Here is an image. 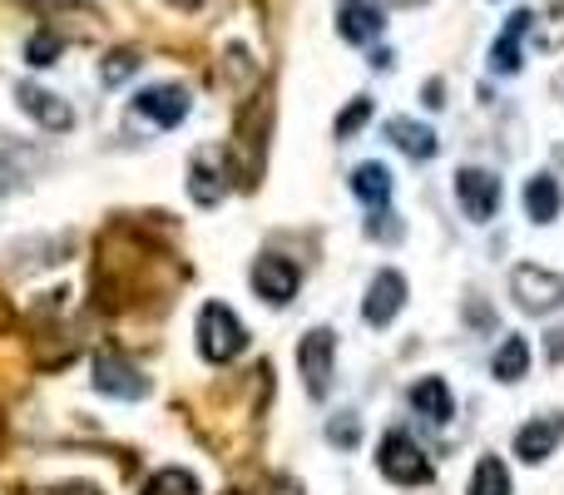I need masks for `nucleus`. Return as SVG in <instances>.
I'll return each mask as SVG.
<instances>
[{
	"instance_id": "obj_11",
	"label": "nucleus",
	"mask_w": 564,
	"mask_h": 495,
	"mask_svg": "<svg viewBox=\"0 0 564 495\" xmlns=\"http://www.w3.org/2000/svg\"><path fill=\"white\" fill-rule=\"evenodd\" d=\"M560 441H564V417L560 411L555 417H535V421H525V427L516 431V456L535 466V461H545Z\"/></svg>"
},
{
	"instance_id": "obj_13",
	"label": "nucleus",
	"mask_w": 564,
	"mask_h": 495,
	"mask_svg": "<svg viewBox=\"0 0 564 495\" xmlns=\"http://www.w3.org/2000/svg\"><path fill=\"white\" fill-rule=\"evenodd\" d=\"M535 25V10H516V15L506 20V30H500V40L490 45V69L496 75H516L520 69V35Z\"/></svg>"
},
{
	"instance_id": "obj_7",
	"label": "nucleus",
	"mask_w": 564,
	"mask_h": 495,
	"mask_svg": "<svg viewBox=\"0 0 564 495\" xmlns=\"http://www.w3.org/2000/svg\"><path fill=\"white\" fill-rule=\"evenodd\" d=\"M401 308H406V278H401V272H391V268H381L377 278H371V288H367L361 318H367L371 327H387Z\"/></svg>"
},
{
	"instance_id": "obj_28",
	"label": "nucleus",
	"mask_w": 564,
	"mask_h": 495,
	"mask_svg": "<svg viewBox=\"0 0 564 495\" xmlns=\"http://www.w3.org/2000/svg\"><path fill=\"white\" fill-rule=\"evenodd\" d=\"M426 105H431V109H441V105H446V99H441V85H436V79H431V85H426Z\"/></svg>"
},
{
	"instance_id": "obj_29",
	"label": "nucleus",
	"mask_w": 564,
	"mask_h": 495,
	"mask_svg": "<svg viewBox=\"0 0 564 495\" xmlns=\"http://www.w3.org/2000/svg\"><path fill=\"white\" fill-rule=\"evenodd\" d=\"M169 6H174V10H198L204 0H169Z\"/></svg>"
},
{
	"instance_id": "obj_27",
	"label": "nucleus",
	"mask_w": 564,
	"mask_h": 495,
	"mask_svg": "<svg viewBox=\"0 0 564 495\" xmlns=\"http://www.w3.org/2000/svg\"><path fill=\"white\" fill-rule=\"evenodd\" d=\"M545 352H550V362H564V327H560V332H550Z\"/></svg>"
},
{
	"instance_id": "obj_18",
	"label": "nucleus",
	"mask_w": 564,
	"mask_h": 495,
	"mask_svg": "<svg viewBox=\"0 0 564 495\" xmlns=\"http://www.w3.org/2000/svg\"><path fill=\"white\" fill-rule=\"evenodd\" d=\"M188 194H194L198 208H214L218 198H224V174H214L208 154H198L194 164H188Z\"/></svg>"
},
{
	"instance_id": "obj_19",
	"label": "nucleus",
	"mask_w": 564,
	"mask_h": 495,
	"mask_svg": "<svg viewBox=\"0 0 564 495\" xmlns=\"http://www.w3.org/2000/svg\"><path fill=\"white\" fill-rule=\"evenodd\" d=\"M530 367V342L525 337H506L496 352V362H490V372H496V381H520Z\"/></svg>"
},
{
	"instance_id": "obj_5",
	"label": "nucleus",
	"mask_w": 564,
	"mask_h": 495,
	"mask_svg": "<svg viewBox=\"0 0 564 495\" xmlns=\"http://www.w3.org/2000/svg\"><path fill=\"white\" fill-rule=\"evenodd\" d=\"M456 204L466 208L470 224H486L500 208V179L490 169H460L456 174Z\"/></svg>"
},
{
	"instance_id": "obj_25",
	"label": "nucleus",
	"mask_w": 564,
	"mask_h": 495,
	"mask_svg": "<svg viewBox=\"0 0 564 495\" xmlns=\"http://www.w3.org/2000/svg\"><path fill=\"white\" fill-rule=\"evenodd\" d=\"M367 234H371V238H381V244H397V238H401V224H397V214H387V208H381V214H371Z\"/></svg>"
},
{
	"instance_id": "obj_16",
	"label": "nucleus",
	"mask_w": 564,
	"mask_h": 495,
	"mask_svg": "<svg viewBox=\"0 0 564 495\" xmlns=\"http://www.w3.org/2000/svg\"><path fill=\"white\" fill-rule=\"evenodd\" d=\"M560 204H564V194H560V184L550 174H535L525 184V214L535 218V224H555L560 218Z\"/></svg>"
},
{
	"instance_id": "obj_9",
	"label": "nucleus",
	"mask_w": 564,
	"mask_h": 495,
	"mask_svg": "<svg viewBox=\"0 0 564 495\" xmlns=\"http://www.w3.org/2000/svg\"><path fill=\"white\" fill-rule=\"evenodd\" d=\"M134 109L139 115H149L154 125L174 129V125H184L188 119V89L184 85H149V89H139Z\"/></svg>"
},
{
	"instance_id": "obj_6",
	"label": "nucleus",
	"mask_w": 564,
	"mask_h": 495,
	"mask_svg": "<svg viewBox=\"0 0 564 495\" xmlns=\"http://www.w3.org/2000/svg\"><path fill=\"white\" fill-rule=\"evenodd\" d=\"M381 30H387L381 0H337V35L347 45H371Z\"/></svg>"
},
{
	"instance_id": "obj_30",
	"label": "nucleus",
	"mask_w": 564,
	"mask_h": 495,
	"mask_svg": "<svg viewBox=\"0 0 564 495\" xmlns=\"http://www.w3.org/2000/svg\"><path fill=\"white\" fill-rule=\"evenodd\" d=\"M381 6H426V0H381Z\"/></svg>"
},
{
	"instance_id": "obj_1",
	"label": "nucleus",
	"mask_w": 564,
	"mask_h": 495,
	"mask_svg": "<svg viewBox=\"0 0 564 495\" xmlns=\"http://www.w3.org/2000/svg\"><path fill=\"white\" fill-rule=\"evenodd\" d=\"M198 352H204V362H218V367L248 352V327L238 322V312L228 302H204V312H198Z\"/></svg>"
},
{
	"instance_id": "obj_23",
	"label": "nucleus",
	"mask_w": 564,
	"mask_h": 495,
	"mask_svg": "<svg viewBox=\"0 0 564 495\" xmlns=\"http://www.w3.org/2000/svg\"><path fill=\"white\" fill-rule=\"evenodd\" d=\"M139 65H144V60H139L134 50H115V55H109L105 65H99V79H105V85H124V79L134 75Z\"/></svg>"
},
{
	"instance_id": "obj_31",
	"label": "nucleus",
	"mask_w": 564,
	"mask_h": 495,
	"mask_svg": "<svg viewBox=\"0 0 564 495\" xmlns=\"http://www.w3.org/2000/svg\"><path fill=\"white\" fill-rule=\"evenodd\" d=\"M560 15H564V10H560ZM555 40H560V45H564V25H560V35H555Z\"/></svg>"
},
{
	"instance_id": "obj_15",
	"label": "nucleus",
	"mask_w": 564,
	"mask_h": 495,
	"mask_svg": "<svg viewBox=\"0 0 564 495\" xmlns=\"http://www.w3.org/2000/svg\"><path fill=\"white\" fill-rule=\"evenodd\" d=\"M387 134H391V144L401 149V154H411V159H436V129H426V125H416V119H391L387 125Z\"/></svg>"
},
{
	"instance_id": "obj_12",
	"label": "nucleus",
	"mask_w": 564,
	"mask_h": 495,
	"mask_svg": "<svg viewBox=\"0 0 564 495\" xmlns=\"http://www.w3.org/2000/svg\"><path fill=\"white\" fill-rule=\"evenodd\" d=\"M95 387L105 391V397L134 401V397H144V391H149V381L139 377L124 357H109V352H105V357H95Z\"/></svg>"
},
{
	"instance_id": "obj_21",
	"label": "nucleus",
	"mask_w": 564,
	"mask_h": 495,
	"mask_svg": "<svg viewBox=\"0 0 564 495\" xmlns=\"http://www.w3.org/2000/svg\"><path fill=\"white\" fill-rule=\"evenodd\" d=\"M139 495H198V481L188 476V471L169 466V471H159V476H149Z\"/></svg>"
},
{
	"instance_id": "obj_26",
	"label": "nucleus",
	"mask_w": 564,
	"mask_h": 495,
	"mask_svg": "<svg viewBox=\"0 0 564 495\" xmlns=\"http://www.w3.org/2000/svg\"><path fill=\"white\" fill-rule=\"evenodd\" d=\"M327 437H332V441H337V446H341V451H351V446H357V437H361L357 417H341V421H332V427H327Z\"/></svg>"
},
{
	"instance_id": "obj_22",
	"label": "nucleus",
	"mask_w": 564,
	"mask_h": 495,
	"mask_svg": "<svg viewBox=\"0 0 564 495\" xmlns=\"http://www.w3.org/2000/svg\"><path fill=\"white\" fill-rule=\"evenodd\" d=\"M25 60H30L35 69L55 65V60H59V35H50V30H35V35L25 40Z\"/></svg>"
},
{
	"instance_id": "obj_17",
	"label": "nucleus",
	"mask_w": 564,
	"mask_h": 495,
	"mask_svg": "<svg viewBox=\"0 0 564 495\" xmlns=\"http://www.w3.org/2000/svg\"><path fill=\"white\" fill-rule=\"evenodd\" d=\"M351 194H357L361 204H371V208H387V198H391V169L387 164H361L357 174H351Z\"/></svg>"
},
{
	"instance_id": "obj_8",
	"label": "nucleus",
	"mask_w": 564,
	"mask_h": 495,
	"mask_svg": "<svg viewBox=\"0 0 564 495\" xmlns=\"http://www.w3.org/2000/svg\"><path fill=\"white\" fill-rule=\"evenodd\" d=\"M15 105L25 109V115L35 119L40 129H50V134H65V129L75 125V109H69L59 95L40 89V85H20V89H15Z\"/></svg>"
},
{
	"instance_id": "obj_4",
	"label": "nucleus",
	"mask_w": 564,
	"mask_h": 495,
	"mask_svg": "<svg viewBox=\"0 0 564 495\" xmlns=\"http://www.w3.org/2000/svg\"><path fill=\"white\" fill-rule=\"evenodd\" d=\"M332 362H337V337H332L327 327H312L307 337L297 342V372H302V381H307L312 397H327Z\"/></svg>"
},
{
	"instance_id": "obj_24",
	"label": "nucleus",
	"mask_w": 564,
	"mask_h": 495,
	"mask_svg": "<svg viewBox=\"0 0 564 495\" xmlns=\"http://www.w3.org/2000/svg\"><path fill=\"white\" fill-rule=\"evenodd\" d=\"M367 119H371V99H361V95H357V99H351V105L337 115V125H332V134H337V139H351L361 125H367Z\"/></svg>"
},
{
	"instance_id": "obj_3",
	"label": "nucleus",
	"mask_w": 564,
	"mask_h": 495,
	"mask_svg": "<svg viewBox=\"0 0 564 495\" xmlns=\"http://www.w3.org/2000/svg\"><path fill=\"white\" fill-rule=\"evenodd\" d=\"M510 292H516V302L525 312H555L564 302V278L550 268H535V262H520L510 272Z\"/></svg>"
},
{
	"instance_id": "obj_20",
	"label": "nucleus",
	"mask_w": 564,
	"mask_h": 495,
	"mask_svg": "<svg viewBox=\"0 0 564 495\" xmlns=\"http://www.w3.org/2000/svg\"><path fill=\"white\" fill-rule=\"evenodd\" d=\"M470 495H510V471H506V461L480 456L476 476H470Z\"/></svg>"
},
{
	"instance_id": "obj_10",
	"label": "nucleus",
	"mask_w": 564,
	"mask_h": 495,
	"mask_svg": "<svg viewBox=\"0 0 564 495\" xmlns=\"http://www.w3.org/2000/svg\"><path fill=\"white\" fill-rule=\"evenodd\" d=\"M253 288H258V298L282 308V302L297 292V268H292L288 258H278V252H263V258L253 262Z\"/></svg>"
},
{
	"instance_id": "obj_32",
	"label": "nucleus",
	"mask_w": 564,
	"mask_h": 495,
	"mask_svg": "<svg viewBox=\"0 0 564 495\" xmlns=\"http://www.w3.org/2000/svg\"><path fill=\"white\" fill-rule=\"evenodd\" d=\"M228 495H238V491H228Z\"/></svg>"
},
{
	"instance_id": "obj_2",
	"label": "nucleus",
	"mask_w": 564,
	"mask_h": 495,
	"mask_svg": "<svg viewBox=\"0 0 564 495\" xmlns=\"http://www.w3.org/2000/svg\"><path fill=\"white\" fill-rule=\"evenodd\" d=\"M377 466H381V476L397 481V486H426V481H431V461H426V451H421L416 441L406 437V431H391V437L381 441Z\"/></svg>"
},
{
	"instance_id": "obj_14",
	"label": "nucleus",
	"mask_w": 564,
	"mask_h": 495,
	"mask_svg": "<svg viewBox=\"0 0 564 495\" xmlns=\"http://www.w3.org/2000/svg\"><path fill=\"white\" fill-rule=\"evenodd\" d=\"M411 407H416L426 421H436V427H446V421L456 417V401H451V387H446L441 377H421L416 387H411Z\"/></svg>"
}]
</instances>
